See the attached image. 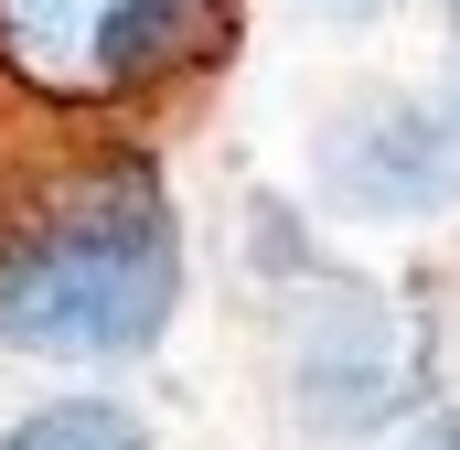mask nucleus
I'll use <instances>...</instances> for the list:
<instances>
[{
    "mask_svg": "<svg viewBox=\"0 0 460 450\" xmlns=\"http://www.w3.org/2000/svg\"><path fill=\"white\" fill-rule=\"evenodd\" d=\"M311 11H343V22H353V11H385V0H311Z\"/></svg>",
    "mask_w": 460,
    "mask_h": 450,
    "instance_id": "6",
    "label": "nucleus"
},
{
    "mask_svg": "<svg viewBox=\"0 0 460 450\" xmlns=\"http://www.w3.org/2000/svg\"><path fill=\"white\" fill-rule=\"evenodd\" d=\"M182 225L139 150H65L0 183V354L128 364L172 333Z\"/></svg>",
    "mask_w": 460,
    "mask_h": 450,
    "instance_id": "1",
    "label": "nucleus"
},
{
    "mask_svg": "<svg viewBox=\"0 0 460 450\" xmlns=\"http://www.w3.org/2000/svg\"><path fill=\"white\" fill-rule=\"evenodd\" d=\"M226 54V0H0V97L108 118Z\"/></svg>",
    "mask_w": 460,
    "mask_h": 450,
    "instance_id": "2",
    "label": "nucleus"
},
{
    "mask_svg": "<svg viewBox=\"0 0 460 450\" xmlns=\"http://www.w3.org/2000/svg\"><path fill=\"white\" fill-rule=\"evenodd\" d=\"M0 450H150V429L118 397H43L0 429Z\"/></svg>",
    "mask_w": 460,
    "mask_h": 450,
    "instance_id": "4",
    "label": "nucleus"
},
{
    "mask_svg": "<svg viewBox=\"0 0 460 450\" xmlns=\"http://www.w3.org/2000/svg\"><path fill=\"white\" fill-rule=\"evenodd\" d=\"M396 450H460V418H429V429H407Z\"/></svg>",
    "mask_w": 460,
    "mask_h": 450,
    "instance_id": "5",
    "label": "nucleus"
},
{
    "mask_svg": "<svg viewBox=\"0 0 460 450\" xmlns=\"http://www.w3.org/2000/svg\"><path fill=\"white\" fill-rule=\"evenodd\" d=\"M332 194L353 215H429L460 194V140L429 108H385V118H353L332 140Z\"/></svg>",
    "mask_w": 460,
    "mask_h": 450,
    "instance_id": "3",
    "label": "nucleus"
}]
</instances>
